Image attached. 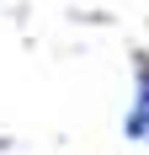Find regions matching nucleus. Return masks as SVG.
Here are the masks:
<instances>
[{
	"label": "nucleus",
	"mask_w": 149,
	"mask_h": 155,
	"mask_svg": "<svg viewBox=\"0 0 149 155\" xmlns=\"http://www.w3.org/2000/svg\"><path fill=\"white\" fill-rule=\"evenodd\" d=\"M122 134L149 150V54L144 48L133 54V102H128V112H122Z\"/></svg>",
	"instance_id": "nucleus-1"
}]
</instances>
